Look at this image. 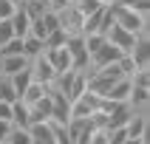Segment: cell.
<instances>
[{
    "label": "cell",
    "instance_id": "cell-2",
    "mask_svg": "<svg viewBox=\"0 0 150 144\" xmlns=\"http://www.w3.org/2000/svg\"><path fill=\"white\" fill-rule=\"evenodd\" d=\"M127 144H144L147 141V110H133L127 119Z\"/></svg>",
    "mask_w": 150,
    "mask_h": 144
},
{
    "label": "cell",
    "instance_id": "cell-11",
    "mask_svg": "<svg viewBox=\"0 0 150 144\" xmlns=\"http://www.w3.org/2000/svg\"><path fill=\"white\" fill-rule=\"evenodd\" d=\"M130 96V76H119L116 82L108 88V93L102 96V99H113V102H127Z\"/></svg>",
    "mask_w": 150,
    "mask_h": 144
},
{
    "label": "cell",
    "instance_id": "cell-6",
    "mask_svg": "<svg viewBox=\"0 0 150 144\" xmlns=\"http://www.w3.org/2000/svg\"><path fill=\"white\" fill-rule=\"evenodd\" d=\"M11 28H14V37H25L28 34V28H31V14H28V8L23 6V3H17V8L11 11Z\"/></svg>",
    "mask_w": 150,
    "mask_h": 144
},
{
    "label": "cell",
    "instance_id": "cell-15",
    "mask_svg": "<svg viewBox=\"0 0 150 144\" xmlns=\"http://www.w3.org/2000/svg\"><path fill=\"white\" fill-rule=\"evenodd\" d=\"M42 51H45V42H42L40 37H34V34H25V37H23V54H25L28 59L40 57Z\"/></svg>",
    "mask_w": 150,
    "mask_h": 144
},
{
    "label": "cell",
    "instance_id": "cell-22",
    "mask_svg": "<svg viewBox=\"0 0 150 144\" xmlns=\"http://www.w3.org/2000/svg\"><path fill=\"white\" fill-rule=\"evenodd\" d=\"M17 8V0H0V20L11 17V11Z\"/></svg>",
    "mask_w": 150,
    "mask_h": 144
},
{
    "label": "cell",
    "instance_id": "cell-9",
    "mask_svg": "<svg viewBox=\"0 0 150 144\" xmlns=\"http://www.w3.org/2000/svg\"><path fill=\"white\" fill-rule=\"evenodd\" d=\"M45 54V59H48L51 65H54V71H65V68H71V54L65 51V45H57V48H45L42 51Z\"/></svg>",
    "mask_w": 150,
    "mask_h": 144
},
{
    "label": "cell",
    "instance_id": "cell-8",
    "mask_svg": "<svg viewBox=\"0 0 150 144\" xmlns=\"http://www.w3.org/2000/svg\"><path fill=\"white\" fill-rule=\"evenodd\" d=\"M48 119H51V96L45 93V96H40L37 102L28 105V124L31 122H48Z\"/></svg>",
    "mask_w": 150,
    "mask_h": 144
},
{
    "label": "cell",
    "instance_id": "cell-5",
    "mask_svg": "<svg viewBox=\"0 0 150 144\" xmlns=\"http://www.w3.org/2000/svg\"><path fill=\"white\" fill-rule=\"evenodd\" d=\"M28 68H31V76L37 79V82H42V85H51V82H54V76H57L54 65H51L48 59H45V54L34 57L31 62H28Z\"/></svg>",
    "mask_w": 150,
    "mask_h": 144
},
{
    "label": "cell",
    "instance_id": "cell-13",
    "mask_svg": "<svg viewBox=\"0 0 150 144\" xmlns=\"http://www.w3.org/2000/svg\"><path fill=\"white\" fill-rule=\"evenodd\" d=\"M48 88H51V85H42V82H37V79H31V82H28V88H25L17 99H23L25 105H31V102H37L40 96H45V93H48Z\"/></svg>",
    "mask_w": 150,
    "mask_h": 144
},
{
    "label": "cell",
    "instance_id": "cell-1",
    "mask_svg": "<svg viewBox=\"0 0 150 144\" xmlns=\"http://www.w3.org/2000/svg\"><path fill=\"white\" fill-rule=\"evenodd\" d=\"M113 6V20H116L122 28L133 34H142V31H150V14H139L133 8H125V6H116V3H110Z\"/></svg>",
    "mask_w": 150,
    "mask_h": 144
},
{
    "label": "cell",
    "instance_id": "cell-24",
    "mask_svg": "<svg viewBox=\"0 0 150 144\" xmlns=\"http://www.w3.org/2000/svg\"><path fill=\"white\" fill-rule=\"evenodd\" d=\"M102 3H113V0H102Z\"/></svg>",
    "mask_w": 150,
    "mask_h": 144
},
{
    "label": "cell",
    "instance_id": "cell-4",
    "mask_svg": "<svg viewBox=\"0 0 150 144\" xmlns=\"http://www.w3.org/2000/svg\"><path fill=\"white\" fill-rule=\"evenodd\" d=\"M105 37H108V42H113V45H116L122 54H127V51L133 48V42H136V34H133V31H127V28H122L119 23L110 25L108 31H105Z\"/></svg>",
    "mask_w": 150,
    "mask_h": 144
},
{
    "label": "cell",
    "instance_id": "cell-17",
    "mask_svg": "<svg viewBox=\"0 0 150 144\" xmlns=\"http://www.w3.org/2000/svg\"><path fill=\"white\" fill-rule=\"evenodd\" d=\"M6 144H31L28 127H14V124H11V130H8V138H6Z\"/></svg>",
    "mask_w": 150,
    "mask_h": 144
},
{
    "label": "cell",
    "instance_id": "cell-18",
    "mask_svg": "<svg viewBox=\"0 0 150 144\" xmlns=\"http://www.w3.org/2000/svg\"><path fill=\"white\" fill-rule=\"evenodd\" d=\"M105 6L102 0H74V8L79 11L82 17H88V14H93V11H99V8Z\"/></svg>",
    "mask_w": 150,
    "mask_h": 144
},
{
    "label": "cell",
    "instance_id": "cell-3",
    "mask_svg": "<svg viewBox=\"0 0 150 144\" xmlns=\"http://www.w3.org/2000/svg\"><path fill=\"white\" fill-rule=\"evenodd\" d=\"M48 96H51V119L65 124L68 119H71V99H68L65 93L54 91V88H48Z\"/></svg>",
    "mask_w": 150,
    "mask_h": 144
},
{
    "label": "cell",
    "instance_id": "cell-23",
    "mask_svg": "<svg viewBox=\"0 0 150 144\" xmlns=\"http://www.w3.org/2000/svg\"><path fill=\"white\" fill-rule=\"evenodd\" d=\"M8 130H11V122H8V119H0V144H6Z\"/></svg>",
    "mask_w": 150,
    "mask_h": 144
},
{
    "label": "cell",
    "instance_id": "cell-16",
    "mask_svg": "<svg viewBox=\"0 0 150 144\" xmlns=\"http://www.w3.org/2000/svg\"><path fill=\"white\" fill-rule=\"evenodd\" d=\"M8 79H11V88H14V93H17V96H20V93H23L25 88H28V82H31L34 76H31V68L25 65L23 71H17V74H11V76H8Z\"/></svg>",
    "mask_w": 150,
    "mask_h": 144
},
{
    "label": "cell",
    "instance_id": "cell-25",
    "mask_svg": "<svg viewBox=\"0 0 150 144\" xmlns=\"http://www.w3.org/2000/svg\"><path fill=\"white\" fill-rule=\"evenodd\" d=\"M68 3H74V0H68Z\"/></svg>",
    "mask_w": 150,
    "mask_h": 144
},
{
    "label": "cell",
    "instance_id": "cell-12",
    "mask_svg": "<svg viewBox=\"0 0 150 144\" xmlns=\"http://www.w3.org/2000/svg\"><path fill=\"white\" fill-rule=\"evenodd\" d=\"M127 105H130L133 110H147V105H150V88H136V85H130Z\"/></svg>",
    "mask_w": 150,
    "mask_h": 144
},
{
    "label": "cell",
    "instance_id": "cell-14",
    "mask_svg": "<svg viewBox=\"0 0 150 144\" xmlns=\"http://www.w3.org/2000/svg\"><path fill=\"white\" fill-rule=\"evenodd\" d=\"M11 124L14 127H28V105L23 99L11 102Z\"/></svg>",
    "mask_w": 150,
    "mask_h": 144
},
{
    "label": "cell",
    "instance_id": "cell-21",
    "mask_svg": "<svg viewBox=\"0 0 150 144\" xmlns=\"http://www.w3.org/2000/svg\"><path fill=\"white\" fill-rule=\"evenodd\" d=\"M11 37H14V28H11V20H0V45H3V42L6 40H11Z\"/></svg>",
    "mask_w": 150,
    "mask_h": 144
},
{
    "label": "cell",
    "instance_id": "cell-20",
    "mask_svg": "<svg viewBox=\"0 0 150 144\" xmlns=\"http://www.w3.org/2000/svg\"><path fill=\"white\" fill-rule=\"evenodd\" d=\"M14 99H17V93L11 88V79L0 74V102H14Z\"/></svg>",
    "mask_w": 150,
    "mask_h": 144
},
{
    "label": "cell",
    "instance_id": "cell-10",
    "mask_svg": "<svg viewBox=\"0 0 150 144\" xmlns=\"http://www.w3.org/2000/svg\"><path fill=\"white\" fill-rule=\"evenodd\" d=\"M28 136H31V144H54L48 122H31L28 124Z\"/></svg>",
    "mask_w": 150,
    "mask_h": 144
},
{
    "label": "cell",
    "instance_id": "cell-7",
    "mask_svg": "<svg viewBox=\"0 0 150 144\" xmlns=\"http://www.w3.org/2000/svg\"><path fill=\"white\" fill-rule=\"evenodd\" d=\"M28 62H31V59L25 57V54H3V57H0V74L11 76V74H17V71H23Z\"/></svg>",
    "mask_w": 150,
    "mask_h": 144
},
{
    "label": "cell",
    "instance_id": "cell-19",
    "mask_svg": "<svg viewBox=\"0 0 150 144\" xmlns=\"http://www.w3.org/2000/svg\"><path fill=\"white\" fill-rule=\"evenodd\" d=\"M116 6H125V8H133L139 14H150V0H113Z\"/></svg>",
    "mask_w": 150,
    "mask_h": 144
}]
</instances>
